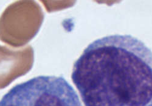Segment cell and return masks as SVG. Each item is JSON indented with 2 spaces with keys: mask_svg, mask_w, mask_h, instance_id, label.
<instances>
[{
  "mask_svg": "<svg viewBox=\"0 0 152 106\" xmlns=\"http://www.w3.org/2000/svg\"><path fill=\"white\" fill-rule=\"evenodd\" d=\"M71 79L85 106H152V50L130 35L98 38L75 61Z\"/></svg>",
  "mask_w": 152,
  "mask_h": 106,
  "instance_id": "6da1fadb",
  "label": "cell"
},
{
  "mask_svg": "<svg viewBox=\"0 0 152 106\" xmlns=\"http://www.w3.org/2000/svg\"><path fill=\"white\" fill-rule=\"evenodd\" d=\"M0 106H83L63 76L41 75L20 83L0 100Z\"/></svg>",
  "mask_w": 152,
  "mask_h": 106,
  "instance_id": "7a4b0ae2",
  "label": "cell"
}]
</instances>
